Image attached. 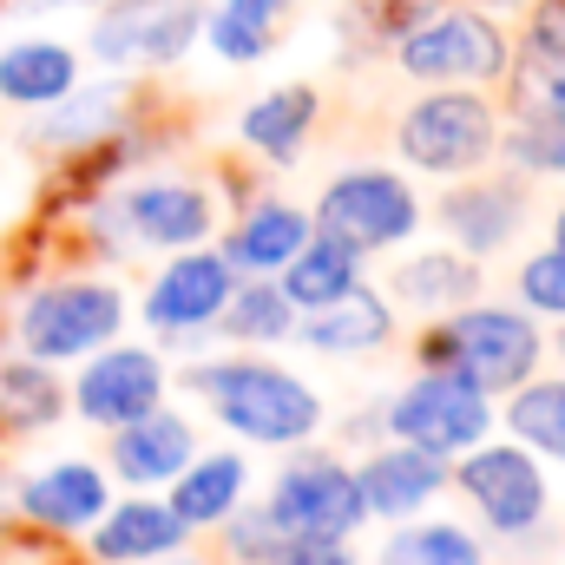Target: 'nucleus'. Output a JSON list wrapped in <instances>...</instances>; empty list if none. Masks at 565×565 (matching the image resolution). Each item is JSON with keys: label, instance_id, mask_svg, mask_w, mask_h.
I'll return each mask as SVG.
<instances>
[{"label": "nucleus", "instance_id": "obj_9", "mask_svg": "<svg viewBox=\"0 0 565 565\" xmlns=\"http://www.w3.org/2000/svg\"><path fill=\"white\" fill-rule=\"evenodd\" d=\"M204 33V0H106L93 7L86 60L113 73H171Z\"/></svg>", "mask_w": 565, "mask_h": 565}, {"label": "nucleus", "instance_id": "obj_17", "mask_svg": "<svg viewBox=\"0 0 565 565\" xmlns=\"http://www.w3.org/2000/svg\"><path fill=\"white\" fill-rule=\"evenodd\" d=\"M106 507H113V473L99 460H53L13 487V520L53 540H86Z\"/></svg>", "mask_w": 565, "mask_h": 565}, {"label": "nucleus", "instance_id": "obj_29", "mask_svg": "<svg viewBox=\"0 0 565 565\" xmlns=\"http://www.w3.org/2000/svg\"><path fill=\"white\" fill-rule=\"evenodd\" d=\"M217 342L231 349H270V342H289L296 335V302L277 289V277H237L231 302L217 309L211 322Z\"/></svg>", "mask_w": 565, "mask_h": 565}, {"label": "nucleus", "instance_id": "obj_8", "mask_svg": "<svg viewBox=\"0 0 565 565\" xmlns=\"http://www.w3.org/2000/svg\"><path fill=\"white\" fill-rule=\"evenodd\" d=\"M454 493L473 507V520L493 540H533L546 533L553 493H546V460L520 440H473L467 454H454Z\"/></svg>", "mask_w": 565, "mask_h": 565}, {"label": "nucleus", "instance_id": "obj_25", "mask_svg": "<svg viewBox=\"0 0 565 565\" xmlns=\"http://www.w3.org/2000/svg\"><path fill=\"white\" fill-rule=\"evenodd\" d=\"M86 79V53L73 40H13L0 46V106H20V113H40L53 99H66L73 86Z\"/></svg>", "mask_w": 565, "mask_h": 565}, {"label": "nucleus", "instance_id": "obj_3", "mask_svg": "<svg viewBox=\"0 0 565 565\" xmlns=\"http://www.w3.org/2000/svg\"><path fill=\"white\" fill-rule=\"evenodd\" d=\"M415 362L434 375H460L487 395H513L520 382L540 375L546 362V329L540 316H526L520 302H460L447 316H427Z\"/></svg>", "mask_w": 565, "mask_h": 565}, {"label": "nucleus", "instance_id": "obj_22", "mask_svg": "<svg viewBox=\"0 0 565 565\" xmlns=\"http://www.w3.org/2000/svg\"><path fill=\"white\" fill-rule=\"evenodd\" d=\"M487 289V264H473V257H460L454 244H434V250H415V257H402L388 282H382V296H388V309L395 316H447V309H460V302H473Z\"/></svg>", "mask_w": 565, "mask_h": 565}, {"label": "nucleus", "instance_id": "obj_5", "mask_svg": "<svg viewBox=\"0 0 565 565\" xmlns=\"http://www.w3.org/2000/svg\"><path fill=\"white\" fill-rule=\"evenodd\" d=\"M126 316H132V302H126V289L113 277L66 270V277L33 282V289L13 302L0 342L20 349V355H33V362L66 369V362H86L93 349L119 342V335H126Z\"/></svg>", "mask_w": 565, "mask_h": 565}, {"label": "nucleus", "instance_id": "obj_6", "mask_svg": "<svg viewBox=\"0 0 565 565\" xmlns=\"http://www.w3.org/2000/svg\"><path fill=\"white\" fill-rule=\"evenodd\" d=\"M500 99L480 86H422L395 113V158L422 178H467L500 151Z\"/></svg>", "mask_w": 565, "mask_h": 565}, {"label": "nucleus", "instance_id": "obj_28", "mask_svg": "<svg viewBox=\"0 0 565 565\" xmlns=\"http://www.w3.org/2000/svg\"><path fill=\"white\" fill-rule=\"evenodd\" d=\"M355 282H369V257H355L349 244H335V237H322V231L277 270V289L296 302V316H302V309H322V302H335V296H349Z\"/></svg>", "mask_w": 565, "mask_h": 565}, {"label": "nucleus", "instance_id": "obj_37", "mask_svg": "<svg viewBox=\"0 0 565 565\" xmlns=\"http://www.w3.org/2000/svg\"><path fill=\"white\" fill-rule=\"evenodd\" d=\"M145 565H217V559H204V553H191V546H178V553H164V559H145Z\"/></svg>", "mask_w": 565, "mask_h": 565}, {"label": "nucleus", "instance_id": "obj_1", "mask_svg": "<svg viewBox=\"0 0 565 565\" xmlns=\"http://www.w3.org/2000/svg\"><path fill=\"white\" fill-rule=\"evenodd\" d=\"M184 388L217 415V427L231 440H250V447H302L316 440L329 408L322 395L289 375L282 362L257 355V349H224V355H198L184 369Z\"/></svg>", "mask_w": 565, "mask_h": 565}, {"label": "nucleus", "instance_id": "obj_27", "mask_svg": "<svg viewBox=\"0 0 565 565\" xmlns=\"http://www.w3.org/2000/svg\"><path fill=\"white\" fill-rule=\"evenodd\" d=\"M66 422V382L53 375V362H33V355H0V440H26L40 427Z\"/></svg>", "mask_w": 565, "mask_h": 565}, {"label": "nucleus", "instance_id": "obj_11", "mask_svg": "<svg viewBox=\"0 0 565 565\" xmlns=\"http://www.w3.org/2000/svg\"><path fill=\"white\" fill-rule=\"evenodd\" d=\"M270 520L282 533H329V540H355L369 526L362 487H355V460L329 454V447H296L270 480Z\"/></svg>", "mask_w": 565, "mask_h": 565}, {"label": "nucleus", "instance_id": "obj_2", "mask_svg": "<svg viewBox=\"0 0 565 565\" xmlns=\"http://www.w3.org/2000/svg\"><path fill=\"white\" fill-rule=\"evenodd\" d=\"M79 224L93 237H106V257H132V250H191L211 244L224 224V198L211 191V178L191 171H151V178H119L113 191H99Z\"/></svg>", "mask_w": 565, "mask_h": 565}, {"label": "nucleus", "instance_id": "obj_14", "mask_svg": "<svg viewBox=\"0 0 565 565\" xmlns=\"http://www.w3.org/2000/svg\"><path fill=\"white\" fill-rule=\"evenodd\" d=\"M382 415V440H415L427 454H467L473 440H487L493 434V395L487 388H473V382H460V375H434L422 369L395 402H382L375 408Z\"/></svg>", "mask_w": 565, "mask_h": 565}, {"label": "nucleus", "instance_id": "obj_38", "mask_svg": "<svg viewBox=\"0 0 565 565\" xmlns=\"http://www.w3.org/2000/svg\"><path fill=\"white\" fill-rule=\"evenodd\" d=\"M553 244H559V250H565V204H559V211H553Z\"/></svg>", "mask_w": 565, "mask_h": 565}, {"label": "nucleus", "instance_id": "obj_35", "mask_svg": "<svg viewBox=\"0 0 565 565\" xmlns=\"http://www.w3.org/2000/svg\"><path fill=\"white\" fill-rule=\"evenodd\" d=\"M513 53H540V60L565 66V0H533L526 7V26L513 33Z\"/></svg>", "mask_w": 565, "mask_h": 565}, {"label": "nucleus", "instance_id": "obj_18", "mask_svg": "<svg viewBox=\"0 0 565 565\" xmlns=\"http://www.w3.org/2000/svg\"><path fill=\"white\" fill-rule=\"evenodd\" d=\"M309 237H316V224L302 204H289L282 191H250L244 211L231 217V231L217 237V250L237 277H277Z\"/></svg>", "mask_w": 565, "mask_h": 565}, {"label": "nucleus", "instance_id": "obj_12", "mask_svg": "<svg viewBox=\"0 0 565 565\" xmlns=\"http://www.w3.org/2000/svg\"><path fill=\"white\" fill-rule=\"evenodd\" d=\"M434 224L447 231V244L460 257L493 264L533 224V178H520L513 164H500V171L480 164L467 178H447V191L434 198Z\"/></svg>", "mask_w": 565, "mask_h": 565}, {"label": "nucleus", "instance_id": "obj_16", "mask_svg": "<svg viewBox=\"0 0 565 565\" xmlns=\"http://www.w3.org/2000/svg\"><path fill=\"white\" fill-rule=\"evenodd\" d=\"M355 487H362V507L369 520H422L427 507L454 487V460L447 454H427L415 440H375L369 460H355Z\"/></svg>", "mask_w": 565, "mask_h": 565}, {"label": "nucleus", "instance_id": "obj_4", "mask_svg": "<svg viewBox=\"0 0 565 565\" xmlns=\"http://www.w3.org/2000/svg\"><path fill=\"white\" fill-rule=\"evenodd\" d=\"M388 60L408 86H480L493 93L513 66V26L473 0H434L415 13L395 40Z\"/></svg>", "mask_w": 565, "mask_h": 565}, {"label": "nucleus", "instance_id": "obj_40", "mask_svg": "<svg viewBox=\"0 0 565 565\" xmlns=\"http://www.w3.org/2000/svg\"><path fill=\"white\" fill-rule=\"evenodd\" d=\"M0 565H7V559H0Z\"/></svg>", "mask_w": 565, "mask_h": 565}, {"label": "nucleus", "instance_id": "obj_23", "mask_svg": "<svg viewBox=\"0 0 565 565\" xmlns=\"http://www.w3.org/2000/svg\"><path fill=\"white\" fill-rule=\"evenodd\" d=\"M178 546H191V526L164 500H113L86 533V565H145Z\"/></svg>", "mask_w": 565, "mask_h": 565}, {"label": "nucleus", "instance_id": "obj_31", "mask_svg": "<svg viewBox=\"0 0 565 565\" xmlns=\"http://www.w3.org/2000/svg\"><path fill=\"white\" fill-rule=\"evenodd\" d=\"M375 565H487V540L460 520H402Z\"/></svg>", "mask_w": 565, "mask_h": 565}, {"label": "nucleus", "instance_id": "obj_39", "mask_svg": "<svg viewBox=\"0 0 565 565\" xmlns=\"http://www.w3.org/2000/svg\"><path fill=\"white\" fill-rule=\"evenodd\" d=\"M546 349H553V355H559V362H565V322H559V335H553V342H546Z\"/></svg>", "mask_w": 565, "mask_h": 565}, {"label": "nucleus", "instance_id": "obj_13", "mask_svg": "<svg viewBox=\"0 0 565 565\" xmlns=\"http://www.w3.org/2000/svg\"><path fill=\"white\" fill-rule=\"evenodd\" d=\"M171 395V362L151 342H106L79 362V375L66 382V415H79L86 427L113 434V427L139 422L151 408H164Z\"/></svg>", "mask_w": 565, "mask_h": 565}, {"label": "nucleus", "instance_id": "obj_10", "mask_svg": "<svg viewBox=\"0 0 565 565\" xmlns=\"http://www.w3.org/2000/svg\"><path fill=\"white\" fill-rule=\"evenodd\" d=\"M231 289H237V270L224 264V250H211V244H191V250H171L164 264H158V277L145 282V329L164 342V355H198L204 342H217L211 335V322H217V309L231 302Z\"/></svg>", "mask_w": 565, "mask_h": 565}, {"label": "nucleus", "instance_id": "obj_30", "mask_svg": "<svg viewBox=\"0 0 565 565\" xmlns=\"http://www.w3.org/2000/svg\"><path fill=\"white\" fill-rule=\"evenodd\" d=\"M500 422H507V434H513L520 447H533L546 467H565V375H533V382H520V388L507 395Z\"/></svg>", "mask_w": 565, "mask_h": 565}, {"label": "nucleus", "instance_id": "obj_20", "mask_svg": "<svg viewBox=\"0 0 565 565\" xmlns=\"http://www.w3.org/2000/svg\"><path fill=\"white\" fill-rule=\"evenodd\" d=\"M191 454H198V427L184 422V415H171V402H164V408H151L139 422L113 427V440H106V473H113L119 487H171Z\"/></svg>", "mask_w": 565, "mask_h": 565}, {"label": "nucleus", "instance_id": "obj_24", "mask_svg": "<svg viewBox=\"0 0 565 565\" xmlns=\"http://www.w3.org/2000/svg\"><path fill=\"white\" fill-rule=\"evenodd\" d=\"M250 493V460L237 454V447H217V454H191L184 467H178V480L164 487V507L191 526V540L198 533H217L231 513H237V500Z\"/></svg>", "mask_w": 565, "mask_h": 565}, {"label": "nucleus", "instance_id": "obj_19", "mask_svg": "<svg viewBox=\"0 0 565 565\" xmlns=\"http://www.w3.org/2000/svg\"><path fill=\"white\" fill-rule=\"evenodd\" d=\"M395 329H402V316L388 309V296H382L375 282H355L349 296H335V302H322V309H302V316H296V342H302V349H316V355H329V362L375 355V349H388V342H395Z\"/></svg>", "mask_w": 565, "mask_h": 565}, {"label": "nucleus", "instance_id": "obj_15", "mask_svg": "<svg viewBox=\"0 0 565 565\" xmlns=\"http://www.w3.org/2000/svg\"><path fill=\"white\" fill-rule=\"evenodd\" d=\"M139 99H145V73H113V79H79L66 99L40 106L26 145L40 158H66V151H86V145L113 139L126 126H139Z\"/></svg>", "mask_w": 565, "mask_h": 565}, {"label": "nucleus", "instance_id": "obj_36", "mask_svg": "<svg viewBox=\"0 0 565 565\" xmlns=\"http://www.w3.org/2000/svg\"><path fill=\"white\" fill-rule=\"evenodd\" d=\"M270 565H362L355 540H329V533H282Z\"/></svg>", "mask_w": 565, "mask_h": 565}, {"label": "nucleus", "instance_id": "obj_7", "mask_svg": "<svg viewBox=\"0 0 565 565\" xmlns=\"http://www.w3.org/2000/svg\"><path fill=\"white\" fill-rule=\"evenodd\" d=\"M309 224H316L322 237L349 244L355 257H388V250H402L408 237H422L427 204L402 171H388V164H349V171H335V178L316 191Z\"/></svg>", "mask_w": 565, "mask_h": 565}, {"label": "nucleus", "instance_id": "obj_32", "mask_svg": "<svg viewBox=\"0 0 565 565\" xmlns=\"http://www.w3.org/2000/svg\"><path fill=\"white\" fill-rule=\"evenodd\" d=\"M493 164H513L520 178H565V119H507Z\"/></svg>", "mask_w": 565, "mask_h": 565}, {"label": "nucleus", "instance_id": "obj_34", "mask_svg": "<svg viewBox=\"0 0 565 565\" xmlns=\"http://www.w3.org/2000/svg\"><path fill=\"white\" fill-rule=\"evenodd\" d=\"M513 296H520V309H526V316L565 322V250H559V244L533 250V257L513 270Z\"/></svg>", "mask_w": 565, "mask_h": 565}, {"label": "nucleus", "instance_id": "obj_21", "mask_svg": "<svg viewBox=\"0 0 565 565\" xmlns=\"http://www.w3.org/2000/svg\"><path fill=\"white\" fill-rule=\"evenodd\" d=\"M316 126H322V93H316L309 79H289V86L257 93V99L237 113V145H244L250 158H264L270 171H282V164H296V158L309 151Z\"/></svg>", "mask_w": 565, "mask_h": 565}, {"label": "nucleus", "instance_id": "obj_26", "mask_svg": "<svg viewBox=\"0 0 565 565\" xmlns=\"http://www.w3.org/2000/svg\"><path fill=\"white\" fill-rule=\"evenodd\" d=\"M296 7L302 0H217V7H204V46L224 60V66H257V60H270L282 40V26L296 20Z\"/></svg>", "mask_w": 565, "mask_h": 565}, {"label": "nucleus", "instance_id": "obj_33", "mask_svg": "<svg viewBox=\"0 0 565 565\" xmlns=\"http://www.w3.org/2000/svg\"><path fill=\"white\" fill-rule=\"evenodd\" d=\"M282 526L270 520L264 500H237V513L217 526V565H270Z\"/></svg>", "mask_w": 565, "mask_h": 565}]
</instances>
